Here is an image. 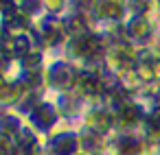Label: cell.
Returning a JSON list of instances; mask_svg holds the SVG:
<instances>
[{
    "label": "cell",
    "instance_id": "6da1fadb",
    "mask_svg": "<svg viewBox=\"0 0 160 155\" xmlns=\"http://www.w3.org/2000/svg\"><path fill=\"white\" fill-rule=\"evenodd\" d=\"M125 11H127V2H125V0H94V7H92L90 13L97 20L114 22V20H121Z\"/></svg>",
    "mask_w": 160,
    "mask_h": 155
},
{
    "label": "cell",
    "instance_id": "7a4b0ae2",
    "mask_svg": "<svg viewBox=\"0 0 160 155\" xmlns=\"http://www.w3.org/2000/svg\"><path fill=\"white\" fill-rule=\"evenodd\" d=\"M125 35L132 42H145L147 37H151V22L149 18H140V16H129L127 24H125Z\"/></svg>",
    "mask_w": 160,
    "mask_h": 155
}]
</instances>
